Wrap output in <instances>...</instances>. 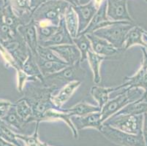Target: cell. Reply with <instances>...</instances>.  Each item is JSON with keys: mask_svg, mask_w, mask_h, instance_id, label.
<instances>
[{"mask_svg": "<svg viewBox=\"0 0 147 146\" xmlns=\"http://www.w3.org/2000/svg\"><path fill=\"white\" fill-rule=\"evenodd\" d=\"M54 89L40 83V85H25L22 93L32 110L31 123L43 122L44 116L49 110L55 108L51 101Z\"/></svg>", "mask_w": 147, "mask_h": 146, "instance_id": "obj_1", "label": "cell"}, {"mask_svg": "<svg viewBox=\"0 0 147 146\" xmlns=\"http://www.w3.org/2000/svg\"><path fill=\"white\" fill-rule=\"evenodd\" d=\"M144 92L145 91L140 88H129L113 92L117 93L116 96L109 100L100 111L102 121L104 122L127 104L141 100Z\"/></svg>", "mask_w": 147, "mask_h": 146, "instance_id": "obj_2", "label": "cell"}, {"mask_svg": "<svg viewBox=\"0 0 147 146\" xmlns=\"http://www.w3.org/2000/svg\"><path fill=\"white\" fill-rule=\"evenodd\" d=\"M69 5L70 4L65 0H49L33 12L32 20L34 22L46 21L59 26Z\"/></svg>", "mask_w": 147, "mask_h": 146, "instance_id": "obj_3", "label": "cell"}, {"mask_svg": "<svg viewBox=\"0 0 147 146\" xmlns=\"http://www.w3.org/2000/svg\"><path fill=\"white\" fill-rule=\"evenodd\" d=\"M135 25L136 24L127 21H119L116 24L95 31L93 34L107 40L119 50H124L127 34Z\"/></svg>", "mask_w": 147, "mask_h": 146, "instance_id": "obj_4", "label": "cell"}, {"mask_svg": "<svg viewBox=\"0 0 147 146\" xmlns=\"http://www.w3.org/2000/svg\"><path fill=\"white\" fill-rule=\"evenodd\" d=\"M144 115L115 114L103 122L118 130L132 135H143Z\"/></svg>", "mask_w": 147, "mask_h": 146, "instance_id": "obj_5", "label": "cell"}, {"mask_svg": "<svg viewBox=\"0 0 147 146\" xmlns=\"http://www.w3.org/2000/svg\"><path fill=\"white\" fill-rule=\"evenodd\" d=\"M100 132L108 141L119 146H146L143 135H132L103 125Z\"/></svg>", "mask_w": 147, "mask_h": 146, "instance_id": "obj_6", "label": "cell"}, {"mask_svg": "<svg viewBox=\"0 0 147 146\" xmlns=\"http://www.w3.org/2000/svg\"><path fill=\"white\" fill-rule=\"evenodd\" d=\"M143 58L141 66L136 74L130 77H125V82L117 86V91L129 88H140L145 91L144 96L139 101L147 102V49L141 47Z\"/></svg>", "mask_w": 147, "mask_h": 146, "instance_id": "obj_7", "label": "cell"}, {"mask_svg": "<svg viewBox=\"0 0 147 146\" xmlns=\"http://www.w3.org/2000/svg\"><path fill=\"white\" fill-rule=\"evenodd\" d=\"M81 70V64H76L75 65H69L59 72L54 74L44 77L42 84L47 87H50L57 91L60 89L69 82L77 80L76 76Z\"/></svg>", "mask_w": 147, "mask_h": 146, "instance_id": "obj_8", "label": "cell"}, {"mask_svg": "<svg viewBox=\"0 0 147 146\" xmlns=\"http://www.w3.org/2000/svg\"><path fill=\"white\" fill-rule=\"evenodd\" d=\"M107 16L113 21H127L136 24L128 11V0H106Z\"/></svg>", "mask_w": 147, "mask_h": 146, "instance_id": "obj_9", "label": "cell"}, {"mask_svg": "<svg viewBox=\"0 0 147 146\" xmlns=\"http://www.w3.org/2000/svg\"><path fill=\"white\" fill-rule=\"evenodd\" d=\"M2 45L11 55L18 66L21 67L29 56V48L19 33L12 41Z\"/></svg>", "mask_w": 147, "mask_h": 146, "instance_id": "obj_10", "label": "cell"}, {"mask_svg": "<svg viewBox=\"0 0 147 146\" xmlns=\"http://www.w3.org/2000/svg\"><path fill=\"white\" fill-rule=\"evenodd\" d=\"M117 22H119V21H111L107 16V2L106 0H104L103 2L98 8L97 13L92 18V21H90L87 27L80 34H78V35L93 34L95 31L110 26L113 24H116Z\"/></svg>", "mask_w": 147, "mask_h": 146, "instance_id": "obj_11", "label": "cell"}, {"mask_svg": "<svg viewBox=\"0 0 147 146\" xmlns=\"http://www.w3.org/2000/svg\"><path fill=\"white\" fill-rule=\"evenodd\" d=\"M78 18V34L86 29L94 17L100 7L96 5L94 0H90L88 3L73 6Z\"/></svg>", "mask_w": 147, "mask_h": 146, "instance_id": "obj_12", "label": "cell"}, {"mask_svg": "<svg viewBox=\"0 0 147 146\" xmlns=\"http://www.w3.org/2000/svg\"><path fill=\"white\" fill-rule=\"evenodd\" d=\"M71 120L76 129L80 131L85 129H95L100 132L103 126L100 112H93L84 116H71Z\"/></svg>", "mask_w": 147, "mask_h": 146, "instance_id": "obj_13", "label": "cell"}, {"mask_svg": "<svg viewBox=\"0 0 147 146\" xmlns=\"http://www.w3.org/2000/svg\"><path fill=\"white\" fill-rule=\"evenodd\" d=\"M49 48L69 65L81 64V53L75 44H65Z\"/></svg>", "mask_w": 147, "mask_h": 146, "instance_id": "obj_14", "label": "cell"}, {"mask_svg": "<svg viewBox=\"0 0 147 146\" xmlns=\"http://www.w3.org/2000/svg\"><path fill=\"white\" fill-rule=\"evenodd\" d=\"M18 32L22 37L31 51L34 53V55L37 54V47L39 46L40 44L34 21L31 20L27 24L20 26L18 29Z\"/></svg>", "mask_w": 147, "mask_h": 146, "instance_id": "obj_15", "label": "cell"}, {"mask_svg": "<svg viewBox=\"0 0 147 146\" xmlns=\"http://www.w3.org/2000/svg\"><path fill=\"white\" fill-rule=\"evenodd\" d=\"M65 44H74L73 38L69 34L65 23V19L61 18L59 28L57 32L45 42H42L40 45L45 47H51L55 45H65Z\"/></svg>", "mask_w": 147, "mask_h": 146, "instance_id": "obj_16", "label": "cell"}, {"mask_svg": "<svg viewBox=\"0 0 147 146\" xmlns=\"http://www.w3.org/2000/svg\"><path fill=\"white\" fill-rule=\"evenodd\" d=\"M81 83V80H73L60 88L57 94H53L51 96V101L53 105L58 108H62L64 104L71 98L74 92L76 89H78Z\"/></svg>", "mask_w": 147, "mask_h": 146, "instance_id": "obj_17", "label": "cell"}, {"mask_svg": "<svg viewBox=\"0 0 147 146\" xmlns=\"http://www.w3.org/2000/svg\"><path fill=\"white\" fill-rule=\"evenodd\" d=\"M92 44V50L100 56L108 57L117 55L120 50L115 48L110 42L93 34H86Z\"/></svg>", "mask_w": 147, "mask_h": 146, "instance_id": "obj_18", "label": "cell"}, {"mask_svg": "<svg viewBox=\"0 0 147 146\" xmlns=\"http://www.w3.org/2000/svg\"><path fill=\"white\" fill-rule=\"evenodd\" d=\"M7 4L10 5L13 12L24 21L25 24L32 20V10L31 8L30 0H7Z\"/></svg>", "mask_w": 147, "mask_h": 146, "instance_id": "obj_19", "label": "cell"}, {"mask_svg": "<svg viewBox=\"0 0 147 146\" xmlns=\"http://www.w3.org/2000/svg\"><path fill=\"white\" fill-rule=\"evenodd\" d=\"M145 31V29L141 26L138 24L135 25L127 34L124 50H128L134 45H140L147 49V45L144 41V34Z\"/></svg>", "mask_w": 147, "mask_h": 146, "instance_id": "obj_20", "label": "cell"}, {"mask_svg": "<svg viewBox=\"0 0 147 146\" xmlns=\"http://www.w3.org/2000/svg\"><path fill=\"white\" fill-rule=\"evenodd\" d=\"M1 15L5 24L16 34L18 33V27L23 24H25L24 21L13 12V9L8 4H4L2 5L1 9Z\"/></svg>", "mask_w": 147, "mask_h": 146, "instance_id": "obj_21", "label": "cell"}, {"mask_svg": "<svg viewBox=\"0 0 147 146\" xmlns=\"http://www.w3.org/2000/svg\"><path fill=\"white\" fill-rule=\"evenodd\" d=\"M35 59L37 61V64L38 65L40 70L41 73L43 75V77L50 75L54 74L56 72H59L60 70L63 69L64 68L69 66V64L66 63L57 62V61H48L43 59L40 58L37 54L34 55Z\"/></svg>", "mask_w": 147, "mask_h": 146, "instance_id": "obj_22", "label": "cell"}, {"mask_svg": "<svg viewBox=\"0 0 147 146\" xmlns=\"http://www.w3.org/2000/svg\"><path fill=\"white\" fill-rule=\"evenodd\" d=\"M21 69L28 76L36 79L37 81L42 83L44 77L41 73L39 67L37 65L35 56H34V53L31 51L30 49H29V56H28L27 59L24 61V63L23 64Z\"/></svg>", "mask_w": 147, "mask_h": 146, "instance_id": "obj_23", "label": "cell"}, {"mask_svg": "<svg viewBox=\"0 0 147 146\" xmlns=\"http://www.w3.org/2000/svg\"><path fill=\"white\" fill-rule=\"evenodd\" d=\"M2 119L16 133H17V131L23 132L29 124L25 120H23L18 114L14 103H13V106L9 110L7 113Z\"/></svg>", "mask_w": 147, "mask_h": 146, "instance_id": "obj_24", "label": "cell"}, {"mask_svg": "<svg viewBox=\"0 0 147 146\" xmlns=\"http://www.w3.org/2000/svg\"><path fill=\"white\" fill-rule=\"evenodd\" d=\"M117 91L116 87H102L99 85L92 86L90 90V94L94 98V100L97 102V105L101 109L105 105L107 102L109 101L110 95L112 93Z\"/></svg>", "mask_w": 147, "mask_h": 146, "instance_id": "obj_25", "label": "cell"}, {"mask_svg": "<svg viewBox=\"0 0 147 146\" xmlns=\"http://www.w3.org/2000/svg\"><path fill=\"white\" fill-rule=\"evenodd\" d=\"M106 58L107 57L94 53L92 50H89L88 53L87 61L93 73V81L96 85H98L101 83L102 78L100 75V67L102 61Z\"/></svg>", "mask_w": 147, "mask_h": 146, "instance_id": "obj_26", "label": "cell"}, {"mask_svg": "<svg viewBox=\"0 0 147 146\" xmlns=\"http://www.w3.org/2000/svg\"><path fill=\"white\" fill-rule=\"evenodd\" d=\"M65 25L69 34L73 39L77 37L78 34V18L73 5H69L64 15Z\"/></svg>", "mask_w": 147, "mask_h": 146, "instance_id": "obj_27", "label": "cell"}, {"mask_svg": "<svg viewBox=\"0 0 147 146\" xmlns=\"http://www.w3.org/2000/svg\"><path fill=\"white\" fill-rule=\"evenodd\" d=\"M37 28L39 44L45 42L57 31L59 26H55L46 21L34 22Z\"/></svg>", "mask_w": 147, "mask_h": 146, "instance_id": "obj_28", "label": "cell"}, {"mask_svg": "<svg viewBox=\"0 0 147 146\" xmlns=\"http://www.w3.org/2000/svg\"><path fill=\"white\" fill-rule=\"evenodd\" d=\"M0 137L18 146H25L24 142L17 137V133L9 126L2 119H0Z\"/></svg>", "mask_w": 147, "mask_h": 146, "instance_id": "obj_29", "label": "cell"}, {"mask_svg": "<svg viewBox=\"0 0 147 146\" xmlns=\"http://www.w3.org/2000/svg\"><path fill=\"white\" fill-rule=\"evenodd\" d=\"M71 116H84L93 112H98L101 111V108L97 105H92L86 102H79L72 108L68 109Z\"/></svg>", "mask_w": 147, "mask_h": 146, "instance_id": "obj_30", "label": "cell"}, {"mask_svg": "<svg viewBox=\"0 0 147 146\" xmlns=\"http://www.w3.org/2000/svg\"><path fill=\"white\" fill-rule=\"evenodd\" d=\"M73 42L81 53V64L87 61V55L89 50H92V44L86 34H80L73 39Z\"/></svg>", "mask_w": 147, "mask_h": 146, "instance_id": "obj_31", "label": "cell"}, {"mask_svg": "<svg viewBox=\"0 0 147 146\" xmlns=\"http://www.w3.org/2000/svg\"><path fill=\"white\" fill-rule=\"evenodd\" d=\"M14 105L20 117L28 124H32L31 119L33 116L32 110L27 100L24 97H22L17 100L14 103Z\"/></svg>", "mask_w": 147, "mask_h": 146, "instance_id": "obj_32", "label": "cell"}, {"mask_svg": "<svg viewBox=\"0 0 147 146\" xmlns=\"http://www.w3.org/2000/svg\"><path fill=\"white\" fill-rule=\"evenodd\" d=\"M147 112V102L136 101L127 104L116 114L144 115Z\"/></svg>", "mask_w": 147, "mask_h": 146, "instance_id": "obj_33", "label": "cell"}, {"mask_svg": "<svg viewBox=\"0 0 147 146\" xmlns=\"http://www.w3.org/2000/svg\"><path fill=\"white\" fill-rule=\"evenodd\" d=\"M39 124L40 123H36L35 129L32 135H27L17 133L18 138L24 142L25 146H44L45 143H42L39 137Z\"/></svg>", "mask_w": 147, "mask_h": 146, "instance_id": "obj_34", "label": "cell"}, {"mask_svg": "<svg viewBox=\"0 0 147 146\" xmlns=\"http://www.w3.org/2000/svg\"><path fill=\"white\" fill-rule=\"evenodd\" d=\"M37 54L45 60L48 61H57V62L61 63H66L63 60L61 59L58 56V55L55 52L52 50L49 47H45L40 45L37 47ZM67 64V63H66Z\"/></svg>", "mask_w": 147, "mask_h": 146, "instance_id": "obj_35", "label": "cell"}, {"mask_svg": "<svg viewBox=\"0 0 147 146\" xmlns=\"http://www.w3.org/2000/svg\"><path fill=\"white\" fill-rule=\"evenodd\" d=\"M13 105V103L9 100H0V119L5 117Z\"/></svg>", "mask_w": 147, "mask_h": 146, "instance_id": "obj_36", "label": "cell"}, {"mask_svg": "<svg viewBox=\"0 0 147 146\" xmlns=\"http://www.w3.org/2000/svg\"><path fill=\"white\" fill-rule=\"evenodd\" d=\"M142 133L145 140L146 145L147 146V112L144 114V122H143Z\"/></svg>", "mask_w": 147, "mask_h": 146, "instance_id": "obj_37", "label": "cell"}, {"mask_svg": "<svg viewBox=\"0 0 147 146\" xmlns=\"http://www.w3.org/2000/svg\"><path fill=\"white\" fill-rule=\"evenodd\" d=\"M48 1H49V0H30V5L32 10V13L36 9L39 7L42 4L45 3Z\"/></svg>", "mask_w": 147, "mask_h": 146, "instance_id": "obj_38", "label": "cell"}, {"mask_svg": "<svg viewBox=\"0 0 147 146\" xmlns=\"http://www.w3.org/2000/svg\"><path fill=\"white\" fill-rule=\"evenodd\" d=\"M0 146H18V145H16L13 144V143H9V142L6 141V140H3V139L0 137Z\"/></svg>", "mask_w": 147, "mask_h": 146, "instance_id": "obj_39", "label": "cell"}, {"mask_svg": "<svg viewBox=\"0 0 147 146\" xmlns=\"http://www.w3.org/2000/svg\"><path fill=\"white\" fill-rule=\"evenodd\" d=\"M144 41L145 42V43L147 45V35L144 33Z\"/></svg>", "mask_w": 147, "mask_h": 146, "instance_id": "obj_40", "label": "cell"}, {"mask_svg": "<svg viewBox=\"0 0 147 146\" xmlns=\"http://www.w3.org/2000/svg\"><path fill=\"white\" fill-rule=\"evenodd\" d=\"M44 146H53V145H51L48 144V143H45V144H44Z\"/></svg>", "mask_w": 147, "mask_h": 146, "instance_id": "obj_41", "label": "cell"}, {"mask_svg": "<svg viewBox=\"0 0 147 146\" xmlns=\"http://www.w3.org/2000/svg\"><path fill=\"white\" fill-rule=\"evenodd\" d=\"M4 4H7V0H3Z\"/></svg>", "mask_w": 147, "mask_h": 146, "instance_id": "obj_42", "label": "cell"}, {"mask_svg": "<svg viewBox=\"0 0 147 146\" xmlns=\"http://www.w3.org/2000/svg\"><path fill=\"white\" fill-rule=\"evenodd\" d=\"M144 33H145V34L147 35V32H146V31H145V32H144Z\"/></svg>", "mask_w": 147, "mask_h": 146, "instance_id": "obj_43", "label": "cell"}, {"mask_svg": "<svg viewBox=\"0 0 147 146\" xmlns=\"http://www.w3.org/2000/svg\"><path fill=\"white\" fill-rule=\"evenodd\" d=\"M144 1H145L146 2H147V0H144Z\"/></svg>", "mask_w": 147, "mask_h": 146, "instance_id": "obj_44", "label": "cell"}]
</instances>
